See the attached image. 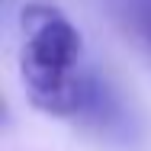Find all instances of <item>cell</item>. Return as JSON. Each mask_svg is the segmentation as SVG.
<instances>
[{"mask_svg":"<svg viewBox=\"0 0 151 151\" xmlns=\"http://www.w3.org/2000/svg\"><path fill=\"white\" fill-rule=\"evenodd\" d=\"M19 71L29 100L52 116H74L84 90V42L71 19L48 6L29 3L23 10V52Z\"/></svg>","mask_w":151,"mask_h":151,"instance_id":"1","label":"cell"},{"mask_svg":"<svg viewBox=\"0 0 151 151\" xmlns=\"http://www.w3.org/2000/svg\"><path fill=\"white\" fill-rule=\"evenodd\" d=\"M77 119H84L87 125L106 132V135H122L132 129V119H129V106L122 103V96L116 93V87L100 77L96 71H87V81H84V90H81V100H77Z\"/></svg>","mask_w":151,"mask_h":151,"instance_id":"2","label":"cell"},{"mask_svg":"<svg viewBox=\"0 0 151 151\" xmlns=\"http://www.w3.org/2000/svg\"><path fill=\"white\" fill-rule=\"evenodd\" d=\"M119 26L151 55V0H113Z\"/></svg>","mask_w":151,"mask_h":151,"instance_id":"3","label":"cell"}]
</instances>
